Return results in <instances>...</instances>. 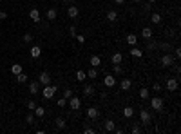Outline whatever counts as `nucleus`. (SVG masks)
Wrapping results in <instances>:
<instances>
[{
	"instance_id": "25",
	"label": "nucleus",
	"mask_w": 181,
	"mask_h": 134,
	"mask_svg": "<svg viewBox=\"0 0 181 134\" xmlns=\"http://www.w3.org/2000/svg\"><path fill=\"white\" fill-rule=\"evenodd\" d=\"M87 78V72L85 71H82V69H80L78 72H76V80H78V82H83V80Z\"/></svg>"
},
{
	"instance_id": "31",
	"label": "nucleus",
	"mask_w": 181,
	"mask_h": 134,
	"mask_svg": "<svg viewBox=\"0 0 181 134\" xmlns=\"http://www.w3.org/2000/svg\"><path fill=\"white\" fill-rule=\"evenodd\" d=\"M139 96H141V100H147L150 96V92H149V89H141L139 91Z\"/></svg>"
},
{
	"instance_id": "41",
	"label": "nucleus",
	"mask_w": 181,
	"mask_h": 134,
	"mask_svg": "<svg viewBox=\"0 0 181 134\" xmlns=\"http://www.w3.org/2000/svg\"><path fill=\"white\" fill-rule=\"evenodd\" d=\"M69 33H71V36H76V27H74V25H71V27H69Z\"/></svg>"
},
{
	"instance_id": "20",
	"label": "nucleus",
	"mask_w": 181,
	"mask_h": 134,
	"mask_svg": "<svg viewBox=\"0 0 181 134\" xmlns=\"http://www.w3.org/2000/svg\"><path fill=\"white\" fill-rule=\"evenodd\" d=\"M150 22L152 24H159L161 22V15H159V13H152L150 15Z\"/></svg>"
},
{
	"instance_id": "45",
	"label": "nucleus",
	"mask_w": 181,
	"mask_h": 134,
	"mask_svg": "<svg viewBox=\"0 0 181 134\" xmlns=\"http://www.w3.org/2000/svg\"><path fill=\"white\" fill-rule=\"evenodd\" d=\"M5 18H8V13H5V11H0V20H5Z\"/></svg>"
},
{
	"instance_id": "4",
	"label": "nucleus",
	"mask_w": 181,
	"mask_h": 134,
	"mask_svg": "<svg viewBox=\"0 0 181 134\" xmlns=\"http://www.w3.org/2000/svg\"><path fill=\"white\" fill-rule=\"evenodd\" d=\"M178 85H179L178 78H169V80H167V89H169L170 92L176 91V89H178Z\"/></svg>"
},
{
	"instance_id": "46",
	"label": "nucleus",
	"mask_w": 181,
	"mask_h": 134,
	"mask_svg": "<svg viewBox=\"0 0 181 134\" xmlns=\"http://www.w3.org/2000/svg\"><path fill=\"white\" fill-rule=\"evenodd\" d=\"M83 132H85V134H94V132H96V131H94V129H91V127H89V129H85V131H83Z\"/></svg>"
},
{
	"instance_id": "3",
	"label": "nucleus",
	"mask_w": 181,
	"mask_h": 134,
	"mask_svg": "<svg viewBox=\"0 0 181 134\" xmlns=\"http://www.w3.org/2000/svg\"><path fill=\"white\" fill-rule=\"evenodd\" d=\"M69 107H71L72 111H78L80 107H82V100L76 98V96H71V98H69Z\"/></svg>"
},
{
	"instance_id": "6",
	"label": "nucleus",
	"mask_w": 181,
	"mask_h": 134,
	"mask_svg": "<svg viewBox=\"0 0 181 134\" xmlns=\"http://www.w3.org/2000/svg\"><path fill=\"white\" fill-rule=\"evenodd\" d=\"M172 64H174V58H172V56L169 55V53H167V55H163V56H161V65H163V67H170Z\"/></svg>"
},
{
	"instance_id": "11",
	"label": "nucleus",
	"mask_w": 181,
	"mask_h": 134,
	"mask_svg": "<svg viewBox=\"0 0 181 134\" xmlns=\"http://www.w3.org/2000/svg\"><path fill=\"white\" fill-rule=\"evenodd\" d=\"M120 87H122V91H129L130 87H132L130 78H123V80H122V83H120Z\"/></svg>"
},
{
	"instance_id": "49",
	"label": "nucleus",
	"mask_w": 181,
	"mask_h": 134,
	"mask_svg": "<svg viewBox=\"0 0 181 134\" xmlns=\"http://www.w3.org/2000/svg\"><path fill=\"white\" fill-rule=\"evenodd\" d=\"M65 2H67V4H72V2H74V0H65Z\"/></svg>"
},
{
	"instance_id": "26",
	"label": "nucleus",
	"mask_w": 181,
	"mask_h": 134,
	"mask_svg": "<svg viewBox=\"0 0 181 134\" xmlns=\"http://www.w3.org/2000/svg\"><path fill=\"white\" fill-rule=\"evenodd\" d=\"M92 92H94V87H92V85H85V87H83V94H85V96H91Z\"/></svg>"
},
{
	"instance_id": "35",
	"label": "nucleus",
	"mask_w": 181,
	"mask_h": 134,
	"mask_svg": "<svg viewBox=\"0 0 181 134\" xmlns=\"http://www.w3.org/2000/svg\"><path fill=\"white\" fill-rule=\"evenodd\" d=\"M24 42H25V44H31V42H33V35L25 33V35H24Z\"/></svg>"
},
{
	"instance_id": "9",
	"label": "nucleus",
	"mask_w": 181,
	"mask_h": 134,
	"mask_svg": "<svg viewBox=\"0 0 181 134\" xmlns=\"http://www.w3.org/2000/svg\"><path fill=\"white\" fill-rule=\"evenodd\" d=\"M87 116H89L91 120H96L100 116V111L96 109V107H89V109H87Z\"/></svg>"
},
{
	"instance_id": "40",
	"label": "nucleus",
	"mask_w": 181,
	"mask_h": 134,
	"mask_svg": "<svg viewBox=\"0 0 181 134\" xmlns=\"http://www.w3.org/2000/svg\"><path fill=\"white\" fill-rule=\"evenodd\" d=\"M65 105H67V100L65 98H60L58 100V107H65Z\"/></svg>"
},
{
	"instance_id": "34",
	"label": "nucleus",
	"mask_w": 181,
	"mask_h": 134,
	"mask_svg": "<svg viewBox=\"0 0 181 134\" xmlns=\"http://www.w3.org/2000/svg\"><path fill=\"white\" fill-rule=\"evenodd\" d=\"M25 123H27V125L35 123V114H27V116H25Z\"/></svg>"
},
{
	"instance_id": "24",
	"label": "nucleus",
	"mask_w": 181,
	"mask_h": 134,
	"mask_svg": "<svg viewBox=\"0 0 181 134\" xmlns=\"http://www.w3.org/2000/svg\"><path fill=\"white\" fill-rule=\"evenodd\" d=\"M35 116H38V118L45 116V109L44 107H35Z\"/></svg>"
},
{
	"instance_id": "30",
	"label": "nucleus",
	"mask_w": 181,
	"mask_h": 134,
	"mask_svg": "<svg viewBox=\"0 0 181 134\" xmlns=\"http://www.w3.org/2000/svg\"><path fill=\"white\" fill-rule=\"evenodd\" d=\"M55 122H56V127H58V129H65V120H64V118H56Z\"/></svg>"
},
{
	"instance_id": "1",
	"label": "nucleus",
	"mask_w": 181,
	"mask_h": 134,
	"mask_svg": "<svg viewBox=\"0 0 181 134\" xmlns=\"http://www.w3.org/2000/svg\"><path fill=\"white\" fill-rule=\"evenodd\" d=\"M56 91H58V87H56V85H53V83H49V85H44V91H42V94H44V98L51 100L53 96L56 94Z\"/></svg>"
},
{
	"instance_id": "16",
	"label": "nucleus",
	"mask_w": 181,
	"mask_h": 134,
	"mask_svg": "<svg viewBox=\"0 0 181 134\" xmlns=\"http://www.w3.org/2000/svg\"><path fill=\"white\" fill-rule=\"evenodd\" d=\"M22 71H24V69H22V65H20V64H13V65H11V75L16 76V75H20Z\"/></svg>"
},
{
	"instance_id": "18",
	"label": "nucleus",
	"mask_w": 181,
	"mask_h": 134,
	"mask_svg": "<svg viewBox=\"0 0 181 134\" xmlns=\"http://www.w3.org/2000/svg\"><path fill=\"white\" fill-rule=\"evenodd\" d=\"M141 36H143L145 40H150V38H152V29H150V27H143Z\"/></svg>"
},
{
	"instance_id": "29",
	"label": "nucleus",
	"mask_w": 181,
	"mask_h": 134,
	"mask_svg": "<svg viewBox=\"0 0 181 134\" xmlns=\"http://www.w3.org/2000/svg\"><path fill=\"white\" fill-rule=\"evenodd\" d=\"M130 55L136 56V58H141V56H143V51H141V49H130Z\"/></svg>"
},
{
	"instance_id": "19",
	"label": "nucleus",
	"mask_w": 181,
	"mask_h": 134,
	"mask_svg": "<svg viewBox=\"0 0 181 134\" xmlns=\"http://www.w3.org/2000/svg\"><path fill=\"white\" fill-rule=\"evenodd\" d=\"M114 129H116V127H114V122H112V120H107V122H105V131H107V132H112Z\"/></svg>"
},
{
	"instance_id": "38",
	"label": "nucleus",
	"mask_w": 181,
	"mask_h": 134,
	"mask_svg": "<svg viewBox=\"0 0 181 134\" xmlns=\"http://www.w3.org/2000/svg\"><path fill=\"white\" fill-rule=\"evenodd\" d=\"M71 96H72V91H71V89H65V91H64V98H65V100H69Z\"/></svg>"
},
{
	"instance_id": "47",
	"label": "nucleus",
	"mask_w": 181,
	"mask_h": 134,
	"mask_svg": "<svg viewBox=\"0 0 181 134\" xmlns=\"http://www.w3.org/2000/svg\"><path fill=\"white\" fill-rule=\"evenodd\" d=\"M176 58H181V49H176Z\"/></svg>"
},
{
	"instance_id": "32",
	"label": "nucleus",
	"mask_w": 181,
	"mask_h": 134,
	"mask_svg": "<svg viewBox=\"0 0 181 134\" xmlns=\"http://www.w3.org/2000/svg\"><path fill=\"white\" fill-rule=\"evenodd\" d=\"M98 76V71H96V67H92V69L87 72V78H96Z\"/></svg>"
},
{
	"instance_id": "12",
	"label": "nucleus",
	"mask_w": 181,
	"mask_h": 134,
	"mask_svg": "<svg viewBox=\"0 0 181 134\" xmlns=\"http://www.w3.org/2000/svg\"><path fill=\"white\" fill-rule=\"evenodd\" d=\"M89 64H91V67H100V64H102V58H100L98 55H92L91 60H89Z\"/></svg>"
},
{
	"instance_id": "22",
	"label": "nucleus",
	"mask_w": 181,
	"mask_h": 134,
	"mask_svg": "<svg viewBox=\"0 0 181 134\" xmlns=\"http://www.w3.org/2000/svg\"><path fill=\"white\" fill-rule=\"evenodd\" d=\"M136 42H138L136 35H127V44H129V45H136Z\"/></svg>"
},
{
	"instance_id": "43",
	"label": "nucleus",
	"mask_w": 181,
	"mask_h": 134,
	"mask_svg": "<svg viewBox=\"0 0 181 134\" xmlns=\"http://www.w3.org/2000/svg\"><path fill=\"white\" fill-rule=\"evenodd\" d=\"M76 40H78L80 44H83V42H85V36H83V35H76Z\"/></svg>"
},
{
	"instance_id": "10",
	"label": "nucleus",
	"mask_w": 181,
	"mask_h": 134,
	"mask_svg": "<svg viewBox=\"0 0 181 134\" xmlns=\"http://www.w3.org/2000/svg\"><path fill=\"white\" fill-rule=\"evenodd\" d=\"M67 16L69 18H76L78 16V8L76 5H69V8H67Z\"/></svg>"
},
{
	"instance_id": "15",
	"label": "nucleus",
	"mask_w": 181,
	"mask_h": 134,
	"mask_svg": "<svg viewBox=\"0 0 181 134\" xmlns=\"http://www.w3.org/2000/svg\"><path fill=\"white\" fill-rule=\"evenodd\" d=\"M122 60H123L122 53H114V55L111 56V62H112V65H114V64H122Z\"/></svg>"
},
{
	"instance_id": "39",
	"label": "nucleus",
	"mask_w": 181,
	"mask_h": 134,
	"mask_svg": "<svg viewBox=\"0 0 181 134\" xmlns=\"http://www.w3.org/2000/svg\"><path fill=\"white\" fill-rule=\"evenodd\" d=\"M158 47H161L163 51H170V45L169 44H158Z\"/></svg>"
},
{
	"instance_id": "13",
	"label": "nucleus",
	"mask_w": 181,
	"mask_h": 134,
	"mask_svg": "<svg viewBox=\"0 0 181 134\" xmlns=\"http://www.w3.org/2000/svg\"><path fill=\"white\" fill-rule=\"evenodd\" d=\"M38 91H40V82H31L29 83V92L31 94H38Z\"/></svg>"
},
{
	"instance_id": "27",
	"label": "nucleus",
	"mask_w": 181,
	"mask_h": 134,
	"mask_svg": "<svg viewBox=\"0 0 181 134\" xmlns=\"http://www.w3.org/2000/svg\"><path fill=\"white\" fill-rule=\"evenodd\" d=\"M56 15H58V13H56V9H47V20H55L56 18Z\"/></svg>"
},
{
	"instance_id": "23",
	"label": "nucleus",
	"mask_w": 181,
	"mask_h": 134,
	"mask_svg": "<svg viewBox=\"0 0 181 134\" xmlns=\"http://www.w3.org/2000/svg\"><path fill=\"white\" fill-rule=\"evenodd\" d=\"M123 116L125 118H132L134 116V109H132V107H125V109H123Z\"/></svg>"
},
{
	"instance_id": "7",
	"label": "nucleus",
	"mask_w": 181,
	"mask_h": 134,
	"mask_svg": "<svg viewBox=\"0 0 181 134\" xmlns=\"http://www.w3.org/2000/svg\"><path fill=\"white\" fill-rule=\"evenodd\" d=\"M139 120H141V123H145V125H147V123H150V112L143 109L141 112H139Z\"/></svg>"
},
{
	"instance_id": "5",
	"label": "nucleus",
	"mask_w": 181,
	"mask_h": 134,
	"mask_svg": "<svg viewBox=\"0 0 181 134\" xmlns=\"http://www.w3.org/2000/svg\"><path fill=\"white\" fill-rule=\"evenodd\" d=\"M38 82H40V85H49V83H51V76H49V72H40Z\"/></svg>"
},
{
	"instance_id": "21",
	"label": "nucleus",
	"mask_w": 181,
	"mask_h": 134,
	"mask_svg": "<svg viewBox=\"0 0 181 134\" xmlns=\"http://www.w3.org/2000/svg\"><path fill=\"white\" fill-rule=\"evenodd\" d=\"M16 82H18V83H25V82H27V75L22 71L20 75H16Z\"/></svg>"
},
{
	"instance_id": "37",
	"label": "nucleus",
	"mask_w": 181,
	"mask_h": 134,
	"mask_svg": "<svg viewBox=\"0 0 181 134\" xmlns=\"http://www.w3.org/2000/svg\"><path fill=\"white\" fill-rule=\"evenodd\" d=\"M25 105H27V109H29V111H35V107H36V103L33 102V100H29V102L25 103Z\"/></svg>"
},
{
	"instance_id": "2",
	"label": "nucleus",
	"mask_w": 181,
	"mask_h": 134,
	"mask_svg": "<svg viewBox=\"0 0 181 134\" xmlns=\"http://www.w3.org/2000/svg\"><path fill=\"white\" fill-rule=\"evenodd\" d=\"M150 107L154 111H161L163 109V100L159 98V96H154L152 100H150Z\"/></svg>"
},
{
	"instance_id": "50",
	"label": "nucleus",
	"mask_w": 181,
	"mask_h": 134,
	"mask_svg": "<svg viewBox=\"0 0 181 134\" xmlns=\"http://www.w3.org/2000/svg\"><path fill=\"white\" fill-rule=\"evenodd\" d=\"M147 2H149V4H154V2H156V0H147Z\"/></svg>"
},
{
	"instance_id": "14",
	"label": "nucleus",
	"mask_w": 181,
	"mask_h": 134,
	"mask_svg": "<svg viewBox=\"0 0 181 134\" xmlns=\"http://www.w3.org/2000/svg\"><path fill=\"white\" fill-rule=\"evenodd\" d=\"M29 16H31L33 22H40V11L38 9H31L29 11Z\"/></svg>"
},
{
	"instance_id": "52",
	"label": "nucleus",
	"mask_w": 181,
	"mask_h": 134,
	"mask_svg": "<svg viewBox=\"0 0 181 134\" xmlns=\"http://www.w3.org/2000/svg\"><path fill=\"white\" fill-rule=\"evenodd\" d=\"M53 2H58V0H53Z\"/></svg>"
},
{
	"instance_id": "17",
	"label": "nucleus",
	"mask_w": 181,
	"mask_h": 134,
	"mask_svg": "<svg viewBox=\"0 0 181 134\" xmlns=\"http://www.w3.org/2000/svg\"><path fill=\"white\" fill-rule=\"evenodd\" d=\"M40 55H42V49H40V45H33V47H31V56H33V58H38Z\"/></svg>"
},
{
	"instance_id": "36",
	"label": "nucleus",
	"mask_w": 181,
	"mask_h": 134,
	"mask_svg": "<svg viewBox=\"0 0 181 134\" xmlns=\"http://www.w3.org/2000/svg\"><path fill=\"white\" fill-rule=\"evenodd\" d=\"M156 47H158V44H156V42H152V40H150L149 44H147V49H150V51H154Z\"/></svg>"
},
{
	"instance_id": "48",
	"label": "nucleus",
	"mask_w": 181,
	"mask_h": 134,
	"mask_svg": "<svg viewBox=\"0 0 181 134\" xmlns=\"http://www.w3.org/2000/svg\"><path fill=\"white\" fill-rule=\"evenodd\" d=\"M114 2H116V4H123V2H125V0H114Z\"/></svg>"
},
{
	"instance_id": "44",
	"label": "nucleus",
	"mask_w": 181,
	"mask_h": 134,
	"mask_svg": "<svg viewBox=\"0 0 181 134\" xmlns=\"http://www.w3.org/2000/svg\"><path fill=\"white\" fill-rule=\"evenodd\" d=\"M152 89H154V91H156V92H159V91H161V85H159V83L156 82V83H154V87H152Z\"/></svg>"
},
{
	"instance_id": "42",
	"label": "nucleus",
	"mask_w": 181,
	"mask_h": 134,
	"mask_svg": "<svg viewBox=\"0 0 181 134\" xmlns=\"http://www.w3.org/2000/svg\"><path fill=\"white\" fill-rule=\"evenodd\" d=\"M139 132H141V129H139L138 125H134V127H132V134H139Z\"/></svg>"
},
{
	"instance_id": "33",
	"label": "nucleus",
	"mask_w": 181,
	"mask_h": 134,
	"mask_svg": "<svg viewBox=\"0 0 181 134\" xmlns=\"http://www.w3.org/2000/svg\"><path fill=\"white\" fill-rule=\"evenodd\" d=\"M114 75H123V67L120 64H114Z\"/></svg>"
},
{
	"instance_id": "28",
	"label": "nucleus",
	"mask_w": 181,
	"mask_h": 134,
	"mask_svg": "<svg viewBox=\"0 0 181 134\" xmlns=\"http://www.w3.org/2000/svg\"><path fill=\"white\" fill-rule=\"evenodd\" d=\"M116 18H118V13H116V11H109V13H107V20H111V22H114Z\"/></svg>"
},
{
	"instance_id": "8",
	"label": "nucleus",
	"mask_w": 181,
	"mask_h": 134,
	"mask_svg": "<svg viewBox=\"0 0 181 134\" xmlns=\"http://www.w3.org/2000/svg\"><path fill=\"white\" fill-rule=\"evenodd\" d=\"M103 83H105V87H114L116 85V78L112 76V75H107L103 78Z\"/></svg>"
},
{
	"instance_id": "51",
	"label": "nucleus",
	"mask_w": 181,
	"mask_h": 134,
	"mask_svg": "<svg viewBox=\"0 0 181 134\" xmlns=\"http://www.w3.org/2000/svg\"><path fill=\"white\" fill-rule=\"evenodd\" d=\"M132 2H134V4H139V0H132Z\"/></svg>"
}]
</instances>
